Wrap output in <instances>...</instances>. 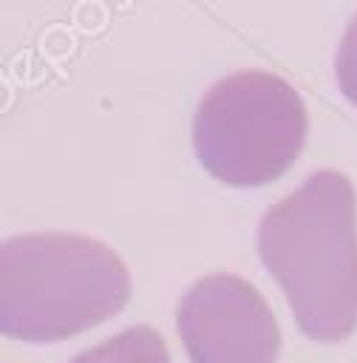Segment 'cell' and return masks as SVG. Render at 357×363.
I'll use <instances>...</instances> for the list:
<instances>
[{
	"mask_svg": "<svg viewBox=\"0 0 357 363\" xmlns=\"http://www.w3.org/2000/svg\"><path fill=\"white\" fill-rule=\"evenodd\" d=\"M178 335L190 363H275L278 320L244 278L218 272L196 281L178 303Z\"/></svg>",
	"mask_w": 357,
	"mask_h": 363,
	"instance_id": "277c9868",
	"label": "cell"
},
{
	"mask_svg": "<svg viewBox=\"0 0 357 363\" xmlns=\"http://www.w3.org/2000/svg\"><path fill=\"white\" fill-rule=\"evenodd\" d=\"M258 255L283 289L300 332L334 343L357 326V216L351 182L312 173L258 224Z\"/></svg>",
	"mask_w": 357,
	"mask_h": 363,
	"instance_id": "6da1fadb",
	"label": "cell"
},
{
	"mask_svg": "<svg viewBox=\"0 0 357 363\" xmlns=\"http://www.w3.org/2000/svg\"><path fill=\"white\" fill-rule=\"evenodd\" d=\"M71 363H170L162 335L150 326H130L99 346L76 354Z\"/></svg>",
	"mask_w": 357,
	"mask_h": 363,
	"instance_id": "5b68a950",
	"label": "cell"
},
{
	"mask_svg": "<svg viewBox=\"0 0 357 363\" xmlns=\"http://www.w3.org/2000/svg\"><path fill=\"white\" fill-rule=\"evenodd\" d=\"M306 130V105L286 79L266 71H238L218 79L198 102L193 147L218 182L261 187L292 167Z\"/></svg>",
	"mask_w": 357,
	"mask_h": 363,
	"instance_id": "3957f363",
	"label": "cell"
},
{
	"mask_svg": "<svg viewBox=\"0 0 357 363\" xmlns=\"http://www.w3.org/2000/svg\"><path fill=\"white\" fill-rule=\"evenodd\" d=\"M122 258L76 233H28L0 244V335L54 343L125 309Z\"/></svg>",
	"mask_w": 357,
	"mask_h": 363,
	"instance_id": "7a4b0ae2",
	"label": "cell"
},
{
	"mask_svg": "<svg viewBox=\"0 0 357 363\" xmlns=\"http://www.w3.org/2000/svg\"><path fill=\"white\" fill-rule=\"evenodd\" d=\"M337 85L343 91V96L357 105V17L348 23L343 40H340V48H337Z\"/></svg>",
	"mask_w": 357,
	"mask_h": 363,
	"instance_id": "8992f818",
	"label": "cell"
}]
</instances>
